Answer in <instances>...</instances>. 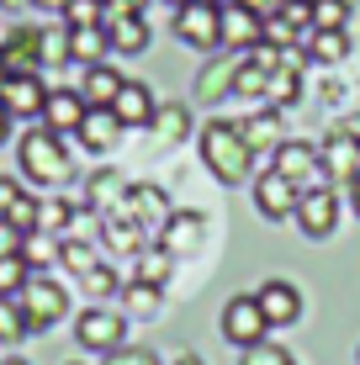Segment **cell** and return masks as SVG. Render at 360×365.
Instances as JSON below:
<instances>
[{"label": "cell", "instance_id": "6da1fadb", "mask_svg": "<svg viewBox=\"0 0 360 365\" xmlns=\"http://www.w3.org/2000/svg\"><path fill=\"white\" fill-rule=\"evenodd\" d=\"M202 159H207V170L217 175L222 185H239V180H250V165H254V148L244 143V133H239V122H207L202 128Z\"/></svg>", "mask_w": 360, "mask_h": 365}, {"label": "cell", "instance_id": "7a4b0ae2", "mask_svg": "<svg viewBox=\"0 0 360 365\" xmlns=\"http://www.w3.org/2000/svg\"><path fill=\"white\" fill-rule=\"evenodd\" d=\"M21 170H27L37 185H58L64 180L69 175V154H64V143H58V133L32 128L27 138H21Z\"/></svg>", "mask_w": 360, "mask_h": 365}, {"label": "cell", "instance_id": "3957f363", "mask_svg": "<svg viewBox=\"0 0 360 365\" xmlns=\"http://www.w3.org/2000/svg\"><path fill=\"white\" fill-rule=\"evenodd\" d=\"M270 170L287 175V180L297 185V191H318L324 185V159H318V148L307 143H276V159H270Z\"/></svg>", "mask_w": 360, "mask_h": 365}, {"label": "cell", "instance_id": "277c9868", "mask_svg": "<svg viewBox=\"0 0 360 365\" xmlns=\"http://www.w3.org/2000/svg\"><path fill=\"white\" fill-rule=\"evenodd\" d=\"M175 37L180 43H191V48H217L222 43V16H217V6H207V0H185V6L175 11Z\"/></svg>", "mask_w": 360, "mask_h": 365}, {"label": "cell", "instance_id": "5b68a950", "mask_svg": "<svg viewBox=\"0 0 360 365\" xmlns=\"http://www.w3.org/2000/svg\"><path fill=\"white\" fill-rule=\"evenodd\" d=\"M265 312H259V302L254 297H233L228 307H222V339L228 344H239V349H254V344H265Z\"/></svg>", "mask_w": 360, "mask_h": 365}, {"label": "cell", "instance_id": "8992f818", "mask_svg": "<svg viewBox=\"0 0 360 365\" xmlns=\"http://www.w3.org/2000/svg\"><path fill=\"white\" fill-rule=\"evenodd\" d=\"M16 302H21V312H27V323H32V329H53V323L69 312L64 286H58V281H37V275L27 281V292H21Z\"/></svg>", "mask_w": 360, "mask_h": 365}, {"label": "cell", "instance_id": "52a82bcc", "mask_svg": "<svg viewBox=\"0 0 360 365\" xmlns=\"http://www.w3.org/2000/svg\"><path fill=\"white\" fill-rule=\"evenodd\" d=\"M217 16H222V43L228 48H259L265 43V16H259L250 0H222Z\"/></svg>", "mask_w": 360, "mask_h": 365}, {"label": "cell", "instance_id": "ba28073f", "mask_svg": "<svg viewBox=\"0 0 360 365\" xmlns=\"http://www.w3.org/2000/svg\"><path fill=\"white\" fill-rule=\"evenodd\" d=\"M297 228H302L307 238H329L334 222H339V196L329 191V185H318V191H302V201H297Z\"/></svg>", "mask_w": 360, "mask_h": 365}, {"label": "cell", "instance_id": "9c48e42d", "mask_svg": "<svg viewBox=\"0 0 360 365\" xmlns=\"http://www.w3.org/2000/svg\"><path fill=\"white\" fill-rule=\"evenodd\" d=\"M297 201H302V191L287 180V175H276V170H265L254 180V207H259V217L265 222H281V217H292L297 212Z\"/></svg>", "mask_w": 360, "mask_h": 365}, {"label": "cell", "instance_id": "30bf717a", "mask_svg": "<svg viewBox=\"0 0 360 365\" xmlns=\"http://www.w3.org/2000/svg\"><path fill=\"white\" fill-rule=\"evenodd\" d=\"M106 43L117 48V53H143L148 48V21H143V11H122V6H111L106 0Z\"/></svg>", "mask_w": 360, "mask_h": 365}, {"label": "cell", "instance_id": "8fae6325", "mask_svg": "<svg viewBox=\"0 0 360 365\" xmlns=\"http://www.w3.org/2000/svg\"><path fill=\"white\" fill-rule=\"evenodd\" d=\"M254 302H259V312H265L270 329H287V323L302 318V292H297L292 281H265L254 292Z\"/></svg>", "mask_w": 360, "mask_h": 365}, {"label": "cell", "instance_id": "7c38bea8", "mask_svg": "<svg viewBox=\"0 0 360 365\" xmlns=\"http://www.w3.org/2000/svg\"><path fill=\"white\" fill-rule=\"evenodd\" d=\"M37 64H43V32L32 27H16L11 32V43L0 48V74H37Z\"/></svg>", "mask_w": 360, "mask_h": 365}, {"label": "cell", "instance_id": "4fadbf2b", "mask_svg": "<svg viewBox=\"0 0 360 365\" xmlns=\"http://www.w3.org/2000/svg\"><path fill=\"white\" fill-rule=\"evenodd\" d=\"M0 106H6L11 117H43V106H48V85L37 80V74H11L6 91H0Z\"/></svg>", "mask_w": 360, "mask_h": 365}, {"label": "cell", "instance_id": "5bb4252c", "mask_svg": "<svg viewBox=\"0 0 360 365\" xmlns=\"http://www.w3.org/2000/svg\"><path fill=\"white\" fill-rule=\"evenodd\" d=\"M154 111H159V101H154V91H148V85L122 80L117 101H111V117H117L122 128H148V122H154Z\"/></svg>", "mask_w": 360, "mask_h": 365}, {"label": "cell", "instance_id": "9a60e30c", "mask_svg": "<svg viewBox=\"0 0 360 365\" xmlns=\"http://www.w3.org/2000/svg\"><path fill=\"white\" fill-rule=\"evenodd\" d=\"M74 339H80L85 349H117L122 318H117V312H106V307H91V312H80V323H74Z\"/></svg>", "mask_w": 360, "mask_h": 365}, {"label": "cell", "instance_id": "2e32d148", "mask_svg": "<svg viewBox=\"0 0 360 365\" xmlns=\"http://www.w3.org/2000/svg\"><path fill=\"white\" fill-rule=\"evenodd\" d=\"M85 96L80 91H48V106H43V117H48V133H80V122H85Z\"/></svg>", "mask_w": 360, "mask_h": 365}, {"label": "cell", "instance_id": "e0dca14e", "mask_svg": "<svg viewBox=\"0 0 360 365\" xmlns=\"http://www.w3.org/2000/svg\"><path fill=\"white\" fill-rule=\"evenodd\" d=\"M318 159H324V170H329V175L350 180V175L360 170V138H355V133H334L329 143H324V154H318Z\"/></svg>", "mask_w": 360, "mask_h": 365}, {"label": "cell", "instance_id": "ac0fdd59", "mask_svg": "<svg viewBox=\"0 0 360 365\" xmlns=\"http://www.w3.org/2000/svg\"><path fill=\"white\" fill-rule=\"evenodd\" d=\"M117 133H122V122L111 117V106H91V111H85V122H80V138H85L91 154L111 148V143H117Z\"/></svg>", "mask_w": 360, "mask_h": 365}, {"label": "cell", "instance_id": "d6986e66", "mask_svg": "<svg viewBox=\"0 0 360 365\" xmlns=\"http://www.w3.org/2000/svg\"><path fill=\"white\" fill-rule=\"evenodd\" d=\"M106 27H69V58H74V64H85V69H91V64H101V58H106Z\"/></svg>", "mask_w": 360, "mask_h": 365}, {"label": "cell", "instance_id": "ffe728a7", "mask_svg": "<svg viewBox=\"0 0 360 365\" xmlns=\"http://www.w3.org/2000/svg\"><path fill=\"white\" fill-rule=\"evenodd\" d=\"M117 91H122V74L117 69H106V64H91L85 69V106H111L117 101Z\"/></svg>", "mask_w": 360, "mask_h": 365}, {"label": "cell", "instance_id": "44dd1931", "mask_svg": "<svg viewBox=\"0 0 360 365\" xmlns=\"http://www.w3.org/2000/svg\"><path fill=\"white\" fill-rule=\"evenodd\" d=\"M27 281H32L27 259H21V255H0V302L21 297V292H27Z\"/></svg>", "mask_w": 360, "mask_h": 365}, {"label": "cell", "instance_id": "7402d4cb", "mask_svg": "<svg viewBox=\"0 0 360 365\" xmlns=\"http://www.w3.org/2000/svg\"><path fill=\"white\" fill-rule=\"evenodd\" d=\"M165 255H185V249H196L202 244V217H191V212H185V217H170V228H165Z\"/></svg>", "mask_w": 360, "mask_h": 365}, {"label": "cell", "instance_id": "603a6c76", "mask_svg": "<svg viewBox=\"0 0 360 365\" xmlns=\"http://www.w3.org/2000/svg\"><path fill=\"white\" fill-rule=\"evenodd\" d=\"M265 101H270V106H292V101H297V69L292 64L265 69Z\"/></svg>", "mask_w": 360, "mask_h": 365}, {"label": "cell", "instance_id": "cb8c5ba5", "mask_svg": "<svg viewBox=\"0 0 360 365\" xmlns=\"http://www.w3.org/2000/svg\"><path fill=\"white\" fill-rule=\"evenodd\" d=\"M350 27V0H313V32H344Z\"/></svg>", "mask_w": 360, "mask_h": 365}, {"label": "cell", "instance_id": "d4e9b609", "mask_svg": "<svg viewBox=\"0 0 360 365\" xmlns=\"http://www.w3.org/2000/svg\"><path fill=\"white\" fill-rule=\"evenodd\" d=\"M228 91H239V96H254V101H265V64L244 58V64L233 69V85H228Z\"/></svg>", "mask_w": 360, "mask_h": 365}, {"label": "cell", "instance_id": "484cf974", "mask_svg": "<svg viewBox=\"0 0 360 365\" xmlns=\"http://www.w3.org/2000/svg\"><path fill=\"white\" fill-rule=\"evenodd\" d=\"M64 21H69V27H101V21H106V0H69Z\"/></svg>", "mask_w": 360, "mask_h": 365}, {"label": "cell", "instance_id": "4316f807", "mask_svg": "<svg viewBox=\"0 0 360 365\" xmlns=\"http://www.w3.org/2000/svg\"><path fill=\"white\" fill-rule=\"evenodd\" d=\"M21 334H32V323L21 312V302L11 297V302H0V339H21Z\"/></svg>", "mask_w": 360, "mask_h": 365}, {"label": "cell", "instance_id": "83f0119b", "mask_svg": "<svg viewBox=\"0 0 360 365\" xmlns=\"http://www.w3.org/2000/svg\"><path fill=\"white\" fill-rule=\"evenodd\" d=\"M344 53H350L344 32H313V58H324V64H339Z\"/></svg>", "mask_w": 360, "mask_h": 365}, {"label": "cell", "instance_id": "f1b7e54d", "mask_svg": "<svg viewBox=\"0 0 360 365\" xmlns=\"http://www.w3.org/2000/svg\"><path fill=\"white\" fill-rule=\"evenodd\" d=\"M244 365H297V360H292V355H287L281 344H270V339H265V344L244 349Z\"/></svg>", "mask_w": 360, "mask_h": 365}, {"label": "cell", "instance_id": "f546056e", "mask_svg": "<svg viewBox=\"0 0 360 365\" xmlns=\"http://www.w3.org/2000/svg\"><path fill=\"white\" fill-rule=\"evenodd\" d=\"M154 122H159V133H165V138H180L185 128H191L185 106H159V111H154Z\"/></svg>", "mask_w": 360, "mask_h": 365}, {"label": "cell", "instance_id": "4dcf8cb0", "mask_svg": "<svg viewBox=\"0 0 360 365\" xmlns=\"http://www.w3.org/2000/svg\"><path fill=\"white\" fill-rule=\"evenodd\" d=\"M165 270H170V255H165V249H148V255H143V265H138L143 286H159V281H165Z\"/></svg>", "mask_w": 360, "mask_h": 365}, {"label": "cell", "instance_id": "1f68e13d", "mask_svg": "<svg viewBox=\"0 0 360 365\" xmlns=\"http://www.w3.org/2000/svg\"><path fill=\"white\" fill-rule=\"evenodd\" d=\"M69 58V32H43V64H64Z\"/></svg>", "mask_w": 360, "mask_h": 365}, {"label": "cell", "instance_id": "d6a6232c", "mask_svg": "<svg viewBox=\"0 0 360 365\" xmlns=\"http://www.w3.org/2000/svg\"><path fill=\"white\" fill-rule=\"evenodd\" d=\"M228 85H233V69H207L196 91H202V101H217V91H228Z\"/></svg>", "mask_w": 360, "mask_h": 365}, {"label": "cell", "instance_id": "836d02e7", "mask_svg": "<svg viewBox=\"0 0 360 365\" xmlns=\"http://www.w3.org/2000/svg\"><path fill=\"white\" fill-rule=\"evenodd\" d=\"M80 281H85V286H91V292H96V297H111V286H117V281H111V270H106V265H91V270H85V275H80Z\"/></svg>", "mask_w": 360, "mask_h": 365}, {"label": "cell", "instance_id": "e575fe53", "mask_svg": "<svg viewBox=\"0 0 360 365\" xmlns=\"http://www.w3.org/2000/svg\"><path fill=\"white\" fill-rule=\"evenodd\" d=\"M106 365H159V360H154V349H111Z\"/></svg>", "mask_w": 360, "mask_h": 365}, {"label": "cell", "instance_id": "d590c367", "mask_svg": "<svg viewBox=\"0 0 360 365\" xmlns=\"http://www.w3.org/2000/svg\"><path fill=\"white\" fill-rule=\"evenodd\" d=\"M21 244H27V233H16L11 222H0V255H21Z\"/></svg>", "mask_w": 360, "mask_h": 365}, {"label": "cell", "instance_id": "8d00e7d4", "mask_svg": "<svg viewBox=\"0 0 360 365\" xmlns=\"http://www.w3.org/2000/svg\"><path fill=\"white\" fill-rule=\"evenodd\" d=\"M350 201H355V212H360V170L350 175Z\"/></svg>", "mask_w": 360, "mask_h": 365}, {"label": "cell", "instance_id": "74e56055", "mask_svg": "<svg viewBox=\"0 0 360 365\" xmlns=\"http://www.w3.org/2000/svg\"><path fill=\"white\" fill-rule=\"evenodd\" d=\"M32 6H43V11H64L69 0H32Z\"/></svg>", "mask_w": 360, "mask_h": 365}, {"label": "cell", "instance_id": "f35d334b", "mask_svg": "<svg viewBox=\"0 0 360 365\" xmlns=\"http://www.w3.org/2000/svg\"><path fill=\"white\" fill-rule=\"evenodd\" d=\"M6 128H11V111L0 106V143H6Z\"/></svg>", "mask_w": 360, "mask_h": 365}, {"label": "cell", "instance_id": "ab89813d", "mask_svg": "<svg viewBox=\"0 0 360 365\" xmlns=\"http://www.w3.org/2000/svg\"><path fill=\"white\" fill-rule=\"evenodd\" d=\"M175 365H202V360H196V355H180V360H175Z\"/></svg>", "mask_w": 360, "mask_h": 365}, {"label": "cell", "instance_id": "60d3db41", "mask_svg": "<svg viewBox=\"0 0 360 365\" xmlns=\"http://www.w3.org/2000/svg\"><path fill=\"white\" fill-rule=\"evenodd\" d=\"M0 6H32V0H0Z\"/></svg>", "mask_w": 360, "mask_h": 365}, {"label": "cell", "instance_id": "b9f144b4", "mask_svg": "<svg viewBox=\"0 0 360 365\" xmlns=\"http://www.w3.org/2000/svg\"><path fill=\"white\" fill-rule=\"evenodd\" d=\"M170 6H175V11H180V6H185V0H170Z\"/></svg>", "mask_w": 360, "mask_h": 365}, {"label": "cell", "instance_id": "7bdbcfd3", "mask_svg": "<svg viewBox=\"0 0 360 365\" xmlns=\"http://www.w3.org/2000/svg\"><path fill=\"white\" fill-rule=\"evenodd\" d=\"M6 365H27V360H6Z\"/></svg>", "mask_w": 360, "mask_h": 365}, {"label": "cell", "instance_id": "ee69618b", "mask_svg": "<svg viewBox=\"0 0 360 365\" xmlns=\"http://www.w3.org/2000/svg\"><path fill=\"white\" fill-rule=\"evenodd\" d=\"M207 6H222V0H207Z\"/></svg>", "mask_w": 360, "mask_h": 365}]
</instances>
